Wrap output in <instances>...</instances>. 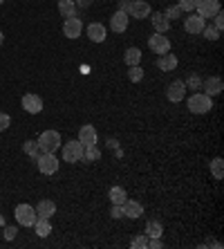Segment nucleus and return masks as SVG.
Returning <instances> with one entry per match:
<instances>
[{
  "mask_svg": "<svg viewBox=\"0 0 224 249\" xmlns=\"http://www.w3.org/2000/svg\"><path fill=\"white\" fill-rule=\"evenodd\" d=\"M61 151H63V162L68 164H76L83 160V144L79 139H72L68 144H61Z\"/></svg>",
  "mask_w": 224,
  "mask_h": 249,
  "instance_id": "obj_4",
  "label": "nucleus"
},
{
  "mask_svg": "<svg viewBox=\"0 0 224 249\" xmlns=\"http://www.w3.org/2000/svg\"><path fill=\"white\" fill-rule=\"evenodd\" d=\"M177 56L175 54H171V52H166V54H159V58H157V68L161 70V72H172V70L177 68Z\"/></svg>",
  "mask_w": 224,
  "mask_h": 249,
  "instance_id": "obj_19",
  "label": "nucleus"
},
{
  "mask_svg": "<svg viewBox=\"0 0 224 249\" xmlns=\"http://www.w3.org/2000/svg\"><path fill=\"white\" fill-rule=\"evenodd\" d=\"M202 90H204V94H208V97H218L224 90V83L220 76H208V79L202 81Z\"/></svg>",
  "mask_w": 224,
  "mask_h": 249,
  "instance_id": "obj_13",
  "label": "nucleus"
},
{
  "mask_svg": "<svg viewBox=\"0 0 224 249\" xmlns=\"http://www.w3.org/2000/svg\"><path fill=\"white\" fill-rule=\"evenodd\" d=\"M121 207H123V218L137 220V218L144 215V207H141V202H137V200H126Z\"/></svg>",
  "mask_w": 224,
  "mask_h": 249,
  "instance_id": "obj_15",
  "label": "nucleus"
},
{
  "mask_svg": "<svg viewBox=\"0 0 224 249\" xmlns=\"http://www.w3.org/2000/svg\"><path fill=\"white\" fill-rule=\"evenodd\" d=\"M148 47H150V52H155V54H166V52H171V41H168V36L155 32L148 38Z\"/></svg>",
  "mask_w": 224,
  "mask_h": 249,
  "instance_id": "obj_7",
  "label": "nucleus"
},
{
  "mask_svg": "<svg viewBox=\"0 0 224 249\" xmlns=\"http://www.w3.org/2000/svg\"><path fill=\"white\" fill-rule=\"evenodd\" d=\"M161 233H164V225H161L159 220H148L146 222V236L161 238Z\"/></svg>",
  "mask_w": 224,
  "mask_h": 249,
  "instance_id": "obj_25",
  "label": "nucleus"
},
{
  "mask_svg": "<svg viewBox=\"0 0 224 249\" xmlns=\"http://www.w3.org/2000/svg\"><path fill=\"white\" fill-rule=\"evenodd\" d=\"M9 126H12V119H9V115H7V112H0V133H5Z\"/></svg>",
  "mask_w": 224,
  "mask_h": 249,
  "instance_id": "obj_35",
  "label": "nucleus"
},
{
  "mask_svg": "<svg viewBox=\"0 0 224 249\" xmlns=\"http://www.w3.org/2000/svg\"><path fill=\"white\" fill-rule=\"evenodd\" d=\"M2 41H5V36H2V32H0V45H2Z\"/></svg>",
  "mask_w": 224,
  "mask_h": 249,
  "instance_id": "obj_43",
  "label": "nucleus"
},
{
  "mask_svg": "<svg viewBox=\"0 0 224 249\" xmlns=\"http://www.w3.org/2000/svg\"><path fill=\"white\" fill-rule=\"evenodd\" d=\"M184 86H186V90H202V79L197 74H190L184 81Z\"/></svg>",
  "mask_w": 224,
  "mask_h": 249,
  "instance_id": "obj_31",
  "label": "nucleus"
},
{
  "mask_svg": "<svg viewBox=\"0 0 224 249\" xmlns=\"http://www.w3.org/2000/svg\"><path fill=\"white\" fill-rule=\"evenodd\" d=\"M150 14H153V9H150V5L146 2V0H132V5H130V12H128V16L132 18H148Z\"/></svg>",
  "mask_w": 224,
  "mask_h": 249,
  "instance_id": "obj_14",
  "label": "nucleus"
},
{
  "mask_svg": "<svg viewBox=\"0 0 224 249\" xmlns=\"http://www.w3.org/2000/svg\"><path fill=\"white\" fill-rule=\"evenodd\" d=\"M148 247L150 249H161V247H164V243H161V238H150V240H148Z\"/></svg>",
  "mask_w": 224,
  "mask_h": 249,
  "instance_id": "obj_40",
  "label": "nucleus"
},
{
  "mask_svg": "<svg viewBox=\"0 0 224 249\" xmlns=\"http://www.w3.org/2000/svg\"><path fill=\"white\" fill-rule=\"evenodd\" d=\"M108 148L117 151V148H119V142H117V139H108Z\"/></svg>",
  "mask_w": 224,
  "mask_h": 249,
  "instance_id": "obj_42",
  "label": "nucleus"
},
{
  "mask_svg": "<svg viewBox=\"0 0 224 249\" xmlns=\"http://www.w3.org/2000/svg\"><path fill=\"white\" fill-rule=\"evenodd\" d=\"M211 175L215 178V180H222L224 178V160L222 157H215L211 162Z\"/></svg>",
  "mask_w": 224,
  "mask_h": 249,
  "instance_id": "obj_27",
  "label": "nucleus"
},
{
  "mask_svg": "<svg viewBox=\"0 0 224 249\" xmlns=\"http://www.w3.org/2000/svg\"><path fill=\"white\" fill-rule=\"evenodd\" d=\"M128 23H130V16L117 9V12L112 14V18H110V29H112L115 34H123L128 29Z\"/></svg>",
  "mask_w": 224,
  "mask_h": 249,
  "instance_id": "obj_11",
  "label": "nucleus"
},
{
  "mask_svg": "<svg viewBox=\"0 0 224 249\" xmlns=\"http://www.w3.org/2000/svg\"><path fill=\"white\" fill-rule=\"evenodd\" d=\"M58 14H61L63 18L76 16V5H74V0H58Z\"/></svg>",
  "mask_w": 224,
  "mask_h": 249,
  "instance_id": "obj_24",
  "label": "nucleus"
},
{
  "mask_svg": "<svg viewBox=\"0 0 224 249\" xmlns=\"http://www.w3.org/2000/svg\"><path fill=\"white\" fill-rule=\"evenodd\" d=\"M202 34H204V38H208V41H218L220 38V29H215L213 25H204V29H202Z\"/></svg>",
  "mask_w": 224,
  "mask_h": 249,
  "instance_id": "obj_30",
  "label": "nucleus"
},
{
  "mask_svg": "<svg viewBox=\"0 0 224 249\" xmlns=\"http://www.w3.org/2000/svg\"><path fill=\"white\" fill-rule=\"evenodd\" d=\"M14 215H16V222L20 227H34L36 218H38V213H36V207H32V204H18L16 209H14Z\"/></svg>",
  "mask_w": 224,
  "mask_h": 249,
  "instance_id": "obj_2",
  "label": "nucleus"
},
{
  "mask_svg": "<svg viewBox=\"0 0 224 249\" xmlns=\"http://www.w3.org/2000/svg\"><path fill=\"white\" fill-rule=\"evenodd\" d=\"M177 7L182 9V12H189V14H193L195 12V7H197V0H179L177 2Z\"/></svg>",
  "mask_w": 224,
  "mask_h": 249,
  "instance_id": "obj_32",
  "label": "nucleus"
},
{
  "mask_svg": "<svg viewBox=\"0 0 224 249\" xmlns=\"http://www.w3.org/2000/svg\"><path fill=\"white\" fill-rule=\"evenodd\" d=\"M130 247L132 249H144V247H148V238H146V236H137L130 243Z\"/></svg>",
  "mask_w": 224,
  "mask_h": 249,
  "instance_id": "obj_34",
  "label": "nucleus"
},
{
  "mask_svg": "<svg viewBox=\"0 0 224 249\" xmlns=\"http://www.w3.org/2000/svg\"><path fill=\"white\" fill-rule=\"evenodd\" d=\"M36 166H38V171L43 175H54L58 171V160L54 153H40L36 157Z\"/></svg>",
  "mask_w": 224,
  "mask_h": 249,
  "instance_id": "obj_5",
  "label": "nucleus"
},
{
  "mask_svg": "<svg viewBox=\"0 0 224 249\" xmlns=\"http://www.w3.org/2000/svg\"><path fill=\"white\" fill-rule=\"evenodd\" d=\"M81 32H83V23H81V18L72 16V18H65V23H63V34L68 36V38H79Z\"/></svg>",
  "mask_w": 224,
  "mask_h": 249,
  "instance_id": "obj_10",
  "label": "nucleus"
},
{
  "mask_svg": "<svg viewBox=\"0 0 224 249\" xmlns=\"http://www.w3.org/2000/svg\"><path fill=\"white\" fill-rule=\"evenodd\" d=\"M34 231L38 238H47L50 233H52V222H50V218H43V215H38L34 222Z\"/></svg>",
  "mask_w": 224,
  "mask_h": 249,
  "instance_id": "obj_20",
  "label": "nucleus"
},
{
  "mask_svg": "<svg viewBox=\"0 0 224 249\" xmlns=\"http://www.w3.org/2000/svg\"><path fill=\"white\" fill-rule=\"evenodd\" d=\"M218 12H222V7H220V0H197L195 14H197V16H202L204 20H207V18H213Z\"/></svg>",
  "mask_w": 224,
  "mask_h": 249,
  "instance_id": "obj_6",
  "label": "nucleus"
},
{
  "mask_svg": "<svg viewBox=\"0 0 224 249\" xmlns=\"http://www.w3.org/2000/svg\"><path fill=\"white\" fill-rule=\"evenodd\" d=\"M204 25H207V20L202 16H197V14H190L189 18H184V29L189 32V34H202V29H204Z\"/></svg>",
  "mask_w": 224,
  "mask_h": 249,
  "instance_id": "obj_16",
  "label": "nucleus"
},
{
  "mask_svg": "<svg viewBox=\"0 0 224 249\" xmlns=\"http://www.w3.org/2000/svg\"><path fill=\"white\" fill-rule=\"evenodd\" d=\"M164 16H166L168 20H177V18H182V9H179L177 5H172V7H168L166 12H164Z\"/></svg>",
  "mask_w": 224,
  "mask_h": 249,
  "instance_id": "obj_33",
  "label": "nucleus"
},
{
  "mask_svg": "<svg viewBox=\"0 0 224 249\" xmlns=\"http://www.w3.org/2000/svg\"><path fill=\"white\" fill-rule=\"evenodd\" d=\"M130 5H132V0H119V7H117V9L123 12V14H128L130 12Z\"/></svg>",
  "mask_w": 224,
  "mask_h": 249,
  "instance_id": "obj_38",
  "label": "nucleus"
},
{
  "mask_svg": "<svg viewBox=\"0 0 224 249\" xmlns=\"http://www.w3.org/2000/svg\"><path fill=\"white\" fill-rule=\"evenodd\" d=\"M99 157H101V151L97 148V144L83 146V160H86V162H97Z\"/></svg>",
  "mask_w": 224,
  "mask_h": 249,
  "instance_id": "obj_28",
  "label": "nucleus"
},
{
  "mask_svg": "<svg viewBox=\"0 0 224 249\" xmlns=\"http://www.w3.org/2000/svg\"><path fill=\"white\" fill-rule=\"evenodd\" d=\"M150 23H153V29H155L157 34H166L168 29H171V20H168L166 16L161 12H155V14H150Z\"/></svg>",
  "mask_w": 224,
  "mask_h": 249,
  "instance_id": "obj_18",
  "label": "nucleus"
},
{
  "mask_svg": "<svg viewBox=\"0 0 224 249\" xmlns=\"http://www.w3.org/2000/svg\"><path fill=\"white\" fill-rule=\"evenodd\" d=\"M76 9H87V7H92V0H74Z\"/></svg>",
  "mask_w": 224,
  "mask_h": 249,
  "instance_id": "obj_41",
  "label": "nucleus"
},
{
  "mask_svg": "<svg viewBox=\"0 0 224 249\" xmlns=\"http://www.w3.org/2000/svg\"><path fill=\"white\" fill-rule=\"evenodd\" d=\"M2 2H5V0H0V5H2Z\"/></svg>",
  "mask_w": 224,
  "mask_h": 249,
  "instance_id": "obj_44",
  "label": "nucleus"
},
{
  "mask_svg": "<svg viewBox=\"0 0 224 249\" xmlns=\"http://www.w3.org/2000/svg\"><path fill=\"white\" fill-rule=\"evenodd\" d=\"M108 197H110V202H112V204H123L128 200V193H126V189H123V186H110Z\"/></svg>",
  "mask_w": 224,
  "mask_h": 249,
  "instance_id": "obj_23",
  "label": "nucleus"
},
{
  "mask_svg": "<svg viewBox=\"0 0 224 249\" xmlns=\"http://www.w3.org/2000/svg\"><path fill=\"white\" fill-rule=\"evenodd\" d=\"M184 97H186L184 81H182V79H175V81L166 88V99H168V101H172V104H179Z\"/></svg>",
  "mask_w": 224,
  "mask_h": 249,
  "instance_id": "obj_8",
  "label": "nucleus"
},
{
  "mask_svg": "<svg viewBox=\"0 0 224 249\" xmlns=\"http://www.w3.org/2000/svg\"><path fill=\"white\" fill-rule=\"evenodd\" d=\"M128 79H130L132 83L141 81V79H144V70H141V65H132V68H128Z\"/></svg>",
  "mask_w": 224,
  "mask_h": 249,
  "instance_id": "obj_29",
  "label": "nucleus"
},
{
  "mask_svg": "<svg viewBox=\"0 0 224 249\" xmlns=\"http://www.w3.org/2000/svg\"><path fill=\"white\" fill-rule=\"evenodd\" d=\"M23 153L36 160V157H38L43 151H40V146H38V142H36V139H27V142L23 144Z\"/></svg>",
  "mask_w": 224,
  "mask_h": 249,
  "instance_id": "obj_26",
  "label": "nucleus"
},
{
  "mask_svg": "<svg viewBox=\"0 0 224 249\" xmlns=\"http://www.w3.org/2000/svg\"><path fill=\"white\" fill-rule=\"evenodd\" d=\"M222 12H218V14H215V16H213V27H215V29H220V32H222V27H224V20H222Z\"/></svg>",
  "mask_w": 224,
  "mask_h": 249,
  "instance_id": "obj_37",
  "label": "nucleus"
},
{
  "mask_svg": "<svg viewBox=\"0 0 224 249\" xmlns=\"http://www.w3.org/2000/svg\"><path fill=\"white\" fill-rule=\"evenodd\" d=\"M86 34L92 43H103L108 38V29H105L103 23H90L86 29Z\"/></svg>",
  "mask_w": 224,
  "mask_h": 249,
  "instance_id": "obj_12",
  "label": "nucleus"
},
{
  "mask_svg": "<svg viewBox=\"0 0 224 249\" xmlns=\"http://www.w3.org/2000/svg\"><path fill=\"white\" fill-rule=\"evenodd\" d=\"M20 106H23V110L29 112V115H38L40 110H43V99L38 97V94H25L23 101H20Z\"/></svg>",
  "mask_w": 224,
  "mask_h": 249,
  "instance_id": "obj_9",
  "label": "nucleus"
},
{
  "mask_svg": "<svg viewBox=\"0 0 224 249\" xmlns=\"http://www.w3.org/2000/svg\"><path fill=\"white\" fill-rule=\"evenodd\" d=\"M36 213L43 215V218H52V215L56 213V204H54L52 200H40V202L36 204Z\"/></svg>",
  "mask_w": 224,
  "mask_h": 249,
  "instance_id": "obj_22",
  "label": "nucleus"
},
{
  "mask_svg": "<svg viewBox=\"0 0 224 249\" xmlns=\"http://www.w3.org/2000/svg\"><path fill=\"white\" fill-rule=\"evenodd\" d=\"M97 139H99L97 128L90 126V124L81 126V130H79V142H81V144H83V146H92V144H97Z\"/></svg>",
  "mask_w": 224,
  "mask_h": 249,
  "instance_id": "obj_17",
  "label": "nucleus"
},
{
  "mask_svg": "<svg viewBox=\"0 0 224 249\" xmlns=\"http://www.w3.org/2000/svg\"><path fill=\"white\" fill-rule=\"evenodd\" d=\"M123 61H126L128 68L141 65V50H139V47H128L126 52H123Z\"/></svg>",
  "mask_w": 224,
  "mask_h": 249,
  "instance_id": "obj_21",
  "label": "nucleus"
},
{
  "mask_svg": "<svg viewBox=\"0 0 224 249\" xmlns=\"http://www.w3.org/2000/svg\"><path fill=\"white\" fill-rule=\"evenodd\" d=\"M110 218H115V220L123 218V207H121V204H112V209H110Z\"/></svg>",
  "mask_w": 224,
  "mask_h": 249,
  "instance_id": "obj_36",
  "label": "nucleus"
},
{
  "mask_svg": "<svg viewBox=\"0 0 224 249\" xmlns=\"http://www.w3.org/2000/svg\"><path fill=\"white\" fill-rule=\"evenodd\" d=\"M213 108V97L204 92H193V97H189V110L193 115H204Z\"/></svg>",
  "mask_w": 224,
  "mask_h": 249,
  "instance_id": "obj_1",
  "label": "nucleus"
},
{
  "mask_svg": "<svg viewBox=\"0 0 224 249\" xmlns=\"http://www.w3.org/2000/svg\"><path fill=\"white\" fill-rule=\"evenodd\" d=\"M40 146V151L43 153H56L58 148H61V135L56 133V130H45V133H40V137L36 139Z\"/></svg>",
  "mask_w": 224,
  "mask_h": 249,
  "instance_id": "obj_3",
  "label": "nucleus"
},
{
  "mask_svg": "<svg viewBox=\"0 0 224 249\" xmlns=\"http://www.w3.org/2000/svg\"><path fill=\"white\" fill-rule=\"evenodd\" d=\"M16 233H18L16 227H5V238H7V240H14V238H16Z\"/></svg>",
  "mask_w": 224,
  "mask_h": 249,
  "instance_id": "obj_39",
  "label": "nucleus"
}]
</instances>
